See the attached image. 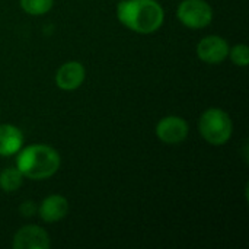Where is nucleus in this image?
<instances>
[{
	"label": "nucleus",
	"instance_id": "obj_10",
	"mask_svg": "<svg viewBox=\"0 0 249 249\" xmlns=\"http://www.w3.org/2000/svg\"><path fill=\"white\" fill-rule=\"evenodd\" d=\"M23 146V133L12 124L0 125V156L16 155Z\"/></svg>",
	"mask_w": 249,
	"mask_h": 249
},
{
	"label": "nucleus",
	"instance_id": "obj_6",
	"mask_svg": "<svg viewBox=\"0 0 249 249\" xmlns=\"http://www.w3.org/2000/svg\"><path fill=\"white\" fill-rule=\"evenodd\" d=\"M190 127L182 117L168 115L159 120L156 125V136L160 142L166 144H178L184 142L188 136Z\"/></svg>",
	"mask_w": 249,
	"mask_h": 249
},
{
	"label": "nucleus",
	"instance_id": "obj_9",
	"mask_svg": "<svg viewBox=\"0 0 249 249\" xmlns=\"http://www.w3.org/2000/svg\"><path fill=\"white\" fill-rule=\"evenodd\" d=\"M39 217L45 223H55L64 219L69 213V201L66 197L60 194L48 196L42 200V203L38 207Z\"/></svg>",
	"mask_w": 249,
	"mask_h": 249
},
{
	"label": "nucleus",
	"instance_id": "obj_7",
	"mask_svg": "<svg viewBox=\"0 0 249 249\" xmlns=\"http://www.w3.org/2000/svg\"><path fill=\"white\" fill-rule=\"evenodd\" d=\"M51 247V241L48 233L35 225H28L20 228L12 241L13 249H48Z\"/></svg>",
	"mask_w": 249,
	"mask_h": 249
},
{
	"label": "nucleus",
	"instance_id": "obj_5",
	"mask_svg": "<svg viewBox=\"0 0 249 249\" xmlns=\"http://www.w3.org/2000/svg\"><path fill=\"white\" fill-rule=\"evenodd\" d=\"M229 44L219 35H207L197 44V55L203 63L220 64L229 55Z\"/></svg>",
	"mask_w": 249,
	"mask_h": 249
},
{
	"label": "nucleus",
	"instance_id": "obj_3",
	"mask_svg": "<svg viewBox=\"0 0 249 249\" xmlns=\"http://www.w3.org/2000/svg\"><path fill=\"white\" fill-rule=\"evenodd\" d=\"M198 131L207 143L223 146L232 137L233 123L229 114L222 108H209L200 117Z\"/></svg>",
	"mask_w": 249,
	"mask_h": 249
},
{
	"label": "nucleus",
	"instance_id": "obj_2",
	"mask_svg": "<svg viewBox=\"0 0 249 249\" xmlns=\"http://www.w3.org/2000/svg\"><path fill=\"white\" fill-rule=\"evenodd\" d=\"M61 165L60 155L47 144H31L18 152L16 168L23 178L41 181L53 177Z\"/></svg>",
	"mask_w": 249,
	"mask_h": 249
},
{
	"label": "nucleus",
	"instance_id": "obj_13",
	"mask_svg": "<svg viewBox=\"0 0 249 249\" xmlns=\"http://www.w3.org/2000/svg\"><path fill=\"white\" fill-rule=\"evenodd\" d=\"M232 63L239 67H247L249 63V48L245 44H238L229 48V55Z\"/></svg>",
	"mask_w": 249,
	"mask_h": 249
},
{
	"label": "nucleus",
	"instance_id": "obj_8",
	"mask_svg": "<svg viewBox=\"0 0 249 249\" xmlns=\"http://www.w3.org/2000/svg\"><path fill=\"white\" fill-rule=\"evenodd\" d=\"M86 77V70L79 61H67L58 67L55 73V83L61 90H76L82 86Z\"/></svg>",
	"mask_w": 249,
	"mask_h": 249
},
{
	"label": "nucleus",
	"instance_id": "obj_1",
	"mask_svg": "<svg viewBox=\"0 0 249 249\" xmlns=\"http://www.w3.org/2000/svg\"><path fill=\"white\" fill-rule=\"evenodd\" d=\"M117 18L137 34H153L162 26L165 13L156 0H123L117 6Z\"/></svg>",
	"mask_w": 249,
	"mask_h": 249
},
{
	"label": "nucleus",
	"instance_id": "obj_4",
	"mask_svg": "<svg viewBox=\"0 0 249 249\" xmlns=\"http://www.w3.org/2000/svg\"><path fill=\"white\" fill-rule=\"evenodd\" d=\"M179 22L191 29H201L212 23L213 9L206 0H182L177 9Z\"/></svg>",
	"mask_w": 249,
	"mask_h": 249
},
{
	"label": "nucleus",
	"instance_id": "obj_14",
	"mask_svg": "<svg viewBox=\"0 0 249 249\" xmlns=\"http://www.w3.org/2000/svg\"><path fill=\"white\" fill-rule=\"evenodd\" d=\"M36 212H38V207L34 201H23L19 207V213L23 217H32L36 214Z\"/></svg>",
	"mask_w": 249,
	"mask_h": 249
},
{
	"label": "nucleus",
	"instance_id": "obj_11",
	"mask_svg": "<svg viewBox=\"0 0 249 249\" xmlns=\"http://www.w3.org/2000/svg\"><path fill=\"white\" fill-rule=\"evenodd\" d=\"M23 175L18 168H6L0 172V188L4 193H13L20 188Z\"/></svg>",
	"mask_w": 249,
	"mask_h": 249
},
{
	"label": "nucleus",
	"instance_id": "obj_12",
	"mask_svg": "<svg viewBox=\"0 0 249 249\" xmlns=\"http://www.w3.org/2000/svg\"><path fill=\"white\" fill-rule=\"evenodd\" d=\"M54 0H20V7L23 12L32 16H39L45 15L47 12L51 10Z\"/></svg>",
	"mask_w": 249,
	"mask_h": 249
}]
</instances>
